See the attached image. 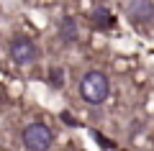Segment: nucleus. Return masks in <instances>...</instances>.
I'll return each instance as SVG.
<instances>
[{
  "instance_id": "0eeeda50",
  "label": "nucleus",
  "mask_w": 154,
  "mask_h": 151,
  "mask_svg": "<svg viewBox=\"0 0 154 151\" xmlns=\"http://www.w3.org/2000/svg\"><path fill=\"white\" fill-rule=\"evenodd\" d=\"M0 97H3V87H0Z\"/></svg>"
},
{
  "instance_id": "7ed1b4c3",
  "label": "nucleus",
  "mask_w": 154,
  "mask_h": 151,
  "mask_svg": "<svg viewBox=\"0 0 154 151\" xmlns=\"http://www.w3.org/2000/svg\"><path fill=\"white\" fill-rule=\"evenodd\" d=\"M8 51H11V59L16 62V64H21V67L33 64V62L38 59V46L26 36H16L11 41V49H8Z\"/></svg>"
},
{
  "instance_id": "f257e3e1",
  "label": "nucleus",
  "mask_w": 154,
  "mask_h": 151,
  "mask_svg": "<svg viewBox=\"0 0 154 151\" xmlns=\"http://www.w3.org/2000/svg\"><path fill=\"white\" fill-rule=\"evenodd\" d=\"M108 77L103 74V72H98V69H93V72H88V74L82 77V82H80V95H82V100L85 103H90V105H100L108 97Z\"/></svg>"
},
{
  "instance_id": "423d86ee",
  "label": "nucleus",
  "mask_w": 154,
  "mask_h": 151,
  "mask_svg": "<svg viewBox=\"0 0 154 151\" xmlns=\"http://www.w3.org/2000/svg\"><path fill=\"white\" fill-rule=\"evenodd\" d=\"M90 23H93L95 28H110V26H113V16H110L108 8H93V13H90Z\"/></svg>"
},
{
  "instance_id": "f03ea898",
  "label": "nucleus",
  "mask_w": 154,
  "mask_h": 151,
  "mask_svg": "<svg viewBox=\"0 0 154 151\" xmlns=\"http://www.w3.org/2000/svg\"><path fill=\"white\" fill-rule=\"evenodd\" d=\"M51 131L46 128L44 123H31L26 131H23V146L28 151H49L51 146Z\"/></svg>"
},
{
  "instance_id": "39448f33",
  "label": "nucleus",
  "mask_w": 154,
  "mask_h": 151,
  "mask_svg": "<svg viewBox=\"0 0 154 151\" xmlns=\"http://www.w3.org/2000/svg\"><path fill=\"white\" fill-rule=\"evenodd\" d=\"M59 36H62V41H64V44H75L77 41V23H75V18H69V16L62 18Z\"/></svg>"
},
{
  "instance_id": "20e7f679",
  "label": "nucleus",
  "mask_w": 154,
  "mask_h": 151,
  "mask_svg": "<svg viewBox=\"0 0 154 151\" xmlns=\"http://www.w3.org/2000/svg\"><path fill=\"white\" fill-rule=\"evenodd\" d=\"M126 13L134 23H149L154 21V3L152 0H131Z\"/></svg>"
}]
</instances>
